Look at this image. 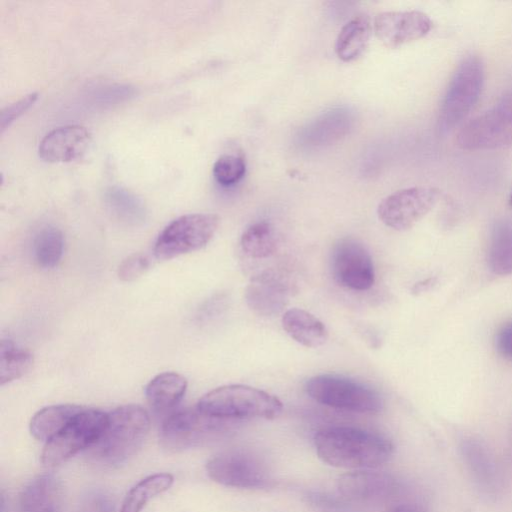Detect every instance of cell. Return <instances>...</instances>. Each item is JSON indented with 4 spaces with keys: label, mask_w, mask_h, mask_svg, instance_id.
<instances>
[{
    "label": "cell",
    "mask_w": 512,
    "mask_h": 512,
    "mask_svg": "<svg viewBox=\"0 0 512 512\" xmlns=\"http://www.w3.org/2000/svg\"><path fill=\"white\" fill-rule=\"evenodd\" d=\"M314 444L322 461L345 469L375 468L393 453V444L386 437L349 426L321 429L314 437Z\"/></svg>",
    "instance_id": "obj_1"
},
{
    "label": "cell",
    "mask_w": 512,
    "mask_h": 512,
    "mask_svg": "<svg viewBox=\"0 0 512 512\" xmlns=\"http://www.w3.org/2000/svg\"><path fill=\"white\" fill-rule=\"evenodd\" d=\"M150 428L147 411L139 405L120 406L107 413L105 428L91 447V457L105 466H118L133 456Z\"/></svg>",
    "instance_id": "obj_2"
},
{
    "label": "cell",
    "mask_w": 512,
    "mask_h": 512,
    "mask_svg": "<svg viewBox=\"0 0 512 512\" xmlns=\"http://www.w3.org/2000/svg\"><path fill=\"white\" fill-rule=\"evenodd\" d=\"M196 407L207 416L227 421L273 419L283 410L282 402L276 396L241 384L225 385L209 391Z\"/></svg>",
    "instance_id": "obj_3"
},
{
    "label": "cell",
    "mask_w": 512,
    "mask_h": 512,
    "mask_svg": "<svg viewBox=\"0 0 512 512\" xmlns=\"http://www.w3.org/2000/svg\"><path fill=\"white\" fill-rule=\"evenodd\" d=\"M484 77V64L478 55L463 57L441 102L438 115L441 133L450 132L469 114L481 95Z\"/></svg>",
    "instance_id": "obj_4"
},
{
    "label": "cell",
    "mask_w": 512,
    "mask_h": 512,
    "mask_svg": "<svg viewBox=\"0 0 512 512\" xmlns=\"http://www.w3.org/2000/svg\"><path fill=\"white\" fill-rule=\"evenodd\" d=\"M463 150H494L512 147V89L489 110L466 122L456 135Z\"/></svg>",
    "instance_id": "obj_5"
},
{
    "label": "cell",
    "mask_w": 512,
    "mask_h": 512,
    "mask_svg": "<svg viewBox=\"0 0 512 512\" xmlns=\"http://www.w3.org/2000/svg\"><path fill=\"white\" fill-rule=\"evenodd\" d=\"M305 390L315 401L336 409L377 413L383 407L382 397L376 390L336 374H320L309 378Z\"/></svg>",
    "instance_id": "obj_6"
},
{
    "label": "cell",
    "mask_w": 512,
    "mask_h": 512,
    "mask_svg": "<svg viewBox=\"0 0 512 512\" xmlns=\"http://www.w3.org/2000/svg\"><path fill=\"white\" fill-rule=\"evenodd\" d=\"M231 421L216 419L200 412L197 407L172 413L160 431L162 446L181 451L206 445L224 437Z\"/></svg>",
    "instance_id": "obj_7"
},
{
    "label": "cell",
    "mask_w": 512,
    "mask_h": 512,
    "mask_svg": "<svg viewBox=\"0 0 512 512\" xmlns=\"http://www.w3.org/2000/svg\"><path fill=\"white\" fill-rule=\"evenodd\" d=\"M106 421L107 413L82 408L58 434L46 442L41 455L42 463L53 467L91 448L101 436Z\"/></svg>",
    "instance_id": "obj_8"
},
{
    "label": "cell",
    "mask_w": 512,
    "mask_h": 512,
    "mask_svg": "<svg viewBox=\"0 0 512 512\" xmlns=\"http://www.w3.org/2000/svg\"><path fill=\"white\" fill-rule=\"evenodd\" d=\"M220 219L216 214L193 213L178 217L159 234L154 255L167 260L206 246L214 237Z\"/></svg>",
    "instance_id": "obj_9"
},
{
    "label": "cell",
    "mask_w": 512,
    "mask_h": 512,
    "mask_svg": "<svg viewBox=\"0 0 512 512\" xmlns=\"http://www.w3.org/2000/svg\"><path fill=\"white\" fill-rule=\"evenodd\" d=\"M209 477L215 482L236 488H264L271 481L266 462L244 449H229L213 456L206 465Z\"/></svg>",
    "instance_id": "obj_10"
},
{
    "label": "cell",
    "mask_w": 512,
    "mask_h": 512,
    "mask_svg": "<svg viewBox=\"0 0 512 512\" xmlns=\"http://www.w3.org/2000/svg\"><path fill=\"white\" fill-rule=\"evenodd\" d=\"M439 198L438 189L414 186L395 191L378 205L377 215L386 226L404 231L413 227L428 214Z\"/></svg>",
    "instance_id": "obj_11"
},
{
    "label": "cell",
    "mask_w": 512,
    "mask_h": 512,
    "mask_svg": "<svg viewBox=\"0 0 512 512\" xmlns=\"http://www.w3.org/2000/svg\"><path fill=\"white\" fill-rule=\"evenodd\" d=\"M331 270L335 281L351 290H368L375 282L371 255L362 243L353 238H342L334 245Z\"/></svg>",
    "instance_id": "obj_12"
},
{
    "label": "cell",
    "mask_w": 512,
    "mask_h": 512,
    "mask_svg": "<svg viewBox=\"0 0 512 512\" xmlns=\"http://www.w3.org/2000/svg\"><path fill=\"white\" fill-rule=\"evenodd\" d=\"M373 28L385 46L396 48L426 36L432 21L427 14L417 10L388 11L376 16Z\"/></svg>",
    "instance_id": "obj_13"
},
{
    "label": "cell",
    "mask_w": 512,
    "mask_h": 512,
    "mask_svg": "<svg viewBox=\"0 0 512 512\" xmlns=\"http://www.w3.org/2000/svg\"><path fill=\"white\" fill-rule=\"evenodd\" d=\"M291 284L287 277L274 269H267L251 278L245 290L248 307L262 316L281 313L289 302Z\"/></svg>",
    "instance_id": "obj_14"
},
{
    "label": "cell",
    "mask_w": 512,
    "mask_h": 512,
    "mask_svg": "<svg viewBox=\"0 0 512 512\" xmlns=\"http://www.w3.org/2000/svg\"><path fill=\"white\" fill-rule=\"evenodd\" d=\"M338 490L347 500L356 502H381L393 497L399 484L383 472L358 470L341 476Z\"/></svg>",
    "instance_id": "obj_15"
},
{
    "label": "cell",
    "mask_w": 512,
    "mask_h": 512,
    "mask_svg": "<svg viewBox=\"0 0 512 512\" xmlns=\"http://www.w3.org/2000/svg\"><path fill=\"white\" fill-rule=\"evenodd\" d=\"M91 143L89 130L82 125H65L47 133L38 148L47 162H69L86 153Z\"/></svg>",
    "instance_id": "obj_16"
},
{
    "label": "cell",
    "mask_w": 512,
    "mask_h": 512,
    "mask_svg": "<svg viewBox=\"0 0 512 512\" xmlns=\"http://www.w3.org/2000/svg\"><path fill=\"white\" fill-rule=\"evenodd\" d=\"M63 493L60 482L51 475L33 479L22 491L19 512H62Z\"/></svg>",
    "instance_id": "obj_17"
},
{
    "label": "cell",
    "mask_w": 512,
    "mask_h": 512,
    "mask_svg": "<svg viewBox=\"0 0 512 512\" xmlns=\"http://www.w3.org/2000/svg\"><path fill=\"white\" fill-rule=\"evenodd\" d=\"M284 331L297 343L317 348L326 343L328 330L324 323L308 311L299 308L286 310L281 318Z\"/></svg>",
    "instance_id": "obj_18"
},
{
    "label": "cell",
    "mask_w": 512,
    "mask_h": 512,
    "mask_svg": "<svg viewBox=\"0 0 512 512\" xmlns=\"http://www.w3.org/2000/svg\"><path fill=\"white\" fill-rule=\"evenodd\" d=\"M371 31V22L366 15H358L348 21L336 39L335 52L338 58L345 62L359 58L369 44Z\"/></svg>",
    "instance_id": "obj_19"
},
{
    "label": "cell",
    "mask_w": 512,
    "mask_h": 512,
    "mask_svg": "<svg viewBox=\"0 0 512 512\" xmlns=\"http://www.w3.org/2000/svg\"><path fill=\"white\" fill-rule=\"evenodd\" d=\"M187 380L180 374L165 372L155 376L145 387L149 404L158 411L174 408L183 398Z\"/></svg>",
    "instance_id": "obj_20"
},
{
    "label": "cell",
    "mask_w": 512,
    "mask_h": 512,
    "mask_svg": "<svg viewBox=\"0 0 512 512\" xmlns=\"http://www.w3.org/2000/svg\"><path fill=\"white\" fill-rule=\"evenodd\" d=\"M352 122V114L348 109H333L312 122L306 129L304 137L312 145L329 144L344 136Z\"/></svg>",
    "instance_id": "obj_21"
},
{
    "label": "cell",
    "mask_w": 512,
    "mask_h": 512,
    "mask_svg": "<svg viewBox=\"0 0 512 512\" xmlns=\"http://www.w3.org/2000/svg\"><path fill=\"white\" fill-rule=\"evenodd\" d=\"M83 407L52 405L39 410L30 421L32 436L45 443L58 434Z\"/></svg>",
    "instance_id": "obj_22"
},
{
    "label": "cell",
    "mask_w": 512,
    "mask_h": 512,
    "mask_svg": "<svg viewBox=\"0 0 512 512\" xmlns=\"http://www.w3.org/2000/svg\"><path fill=\"white\" fill-rule=\"evenodd\" d=\"M489 269L497 275L512 274V223L497 221L491 231L487 252Z\"/></svg>",
    "instance_id": "obj_23"
},
{
    "label": "cell",
    "mask_w": 512,
    "mask_h": 512,
    "mask_svg": "<svg viewBox=\"0 0 512 512\" xmlns=\"http://www.w3.org/2000/svg\"><path fill=\"white\" fill-rule=\"evenodd\" d=\"M173 481L169 473H156L142 479L127 493L120 512H140L150 499L168 490Z\"/></svg>",
    "instance_id": "obj_24"
},
{
    "label": "cell",
    "mask_w": 512,
    "mask_h": 512,
    "mask_svg": "<svg viewBox=\"0 0 512 512\" xmlns=\"http://www.w3.org/2000/svg\"><path fill=\"white\" fill-rule=\"evenodd\" d=\"M105 199L109 209L121 221L130 225H140L145 222L146 207L132 192L114 186L106 191Z\"/></svg>",
    "instance_id": "obj_25"
},
{
    "label": "cell",
    "mask_w": 512,
    "mask_h": 512,
    "mask_svg": "<svg viewBox=\"0 0 512 512\" xmlns=\"http://www.w3.org/2000/svg\"><path fill=\"white\" fill-rule=\"evenodd\" d=\"M240 245L244 253L251 258L270 257L277 249L276 232L266 221L253 223L242 233Z\"/></svg>",
    "instance_id": "obj_26"
},
{
    "label": "cell",
    "mask_w": 512,
    "mask_h": 512,
    "mask_svg": "<svg viewBox=\"0 0 512 512\" xmlns=\"http://www.w3.org/2000/svg\"><path fill=\"white\" fill-rule=\"evenodd\" d=\"M33 362L29 351L17 347L11 340L3 339L0 345V384L21 378L32 368Z\"/></svg>",
    "instance_id": "obj_27"
},
{
    "label": "cell",
    "mask_w": 512,
    "mask_h": 512,
    "mask_svg": "<svg viewBox=\"0 0 512 512\" xmlns=\"http://www.w3.org/2000/svg\"><path fill=\"white\" fill-rule=\"evenodd\" d=\"M64 238L62 232L54 226L42 227L33 240V253L37 264L42 268L55 267L62 258Z\"/></svg>",
    "instance_id": "obj_28"
},
{
    "label": "cell",
    "mask_w": 512,
    "mask_h": 512,
    "mask_svg": "<svg viewBox=\"0 0 512 512\" xmlns=\"http://www.w3.org/2000/svg\"><path fill=\"white\" fill-rule=\"evenodd\" d=\"M245 171L246 164L243 158L231 154L220 156L213 166L214 178L223 186L239 182L245 175Z\"/></svg>",
    "instance_id": "obj_29"
},
{
    "label": "cell",
    "mask_w": 512,
    "mask_h": 512,
    "mask_svg": "<svg viewBox=\"0 0 512 512\" xmlns=\"http://www.w3.org/2000/svg\"><path fill=\"white\" fill-rule=\"evenodd\" d=\"M148 258L140 253L125 258L118 267V277L122 281H134L142 276L149 267Z\"/></svg>",
    "instance_id": "obj_30"
},
{
    "label": "cell",
    "mask_w": 512,
    "mask_h": 512,
    "mask_svg": "<svg viewBox=\"0 0 512 512\" xmlns=\"http://www.w3.org/2000/svg\"><path fill=\"white\" fill-rule=\"evenodd\" d=\"M79 512H115V506L106 492L91 490L83 497Z\"/></svg>",
    "instance_id": "obj_31"
},
{
    "label": "cell",
    "mask_w": 512,
    "mask_h": 512,
    "mask_svg": "<svg viewBox=\"0 0 512 512\" xmlns=\"http://www.w3.org/2000/svg\"><path fill=\"white\" fill-rule=\"evenodd\" d=\"M37 93H31L17 102L8 105L1 112L0 129L3 133L4 130L11 125V123L28 110L36 101Z\"/></svg>",
    "instance_id": "obj_32"
},
{
    "label": "cell",
    "mask_w": 512,
    "mask_h": 512,
    "mask_svg": "<svg viewBox=\"0 0 512 512\" xmlns=\"http://www.w3.org/2000/svg\"><path fill=\"white\" fill-rule=\"evenodd\" d=\"M495 348L501 357L512 360V320L503 324L497 331Z\"/></svg>",
    "instance_id": "obj_33"
},
{
    "label": "cell",
    "mask_w": 512,
    "mask_h": 512,
    "mask_svg": "<svg viewBox=\"0 0 512 512\" xmlns=\"http://www.w3.org/2000/svg\"><path fill=\"white\" fill-rule=\"evenodd\" d=\"M312 504L320 512H348V509L339 500L323 494L311 496Z\"/></svg>",
    "instance_id": "obj_34"
},
{
    "label": "cell",
    "mask_w": 512,
    "mask_h": 512,
    "mask_svg": "<svg viewBox=\"0 0 512 512\" xmlns=\"http://www.w3.org/2000/svg\"><path fill=\"white\" fill-rule=\"evenodd\" d=\"M389 512H426L425 509L417 503H401L392 507Z\"/></svg>",
    "instance_id": "obj_35"
},
{
    "label": "cell",
    "mask_w": 512,
    "mask_h": 512,
    "mask_svg": "<svg viewBox=\"0 0 512 512\" xmlns=\"http://www.w3.org/2000/svg\"><path fill=\"white\" fill-rule=\"evenodd\" d=\"M509 203H510V205L512 207V190H511L510 197H509Z\"/></svg>",
    "instance_id": "obj_36"
}]
</instances>
